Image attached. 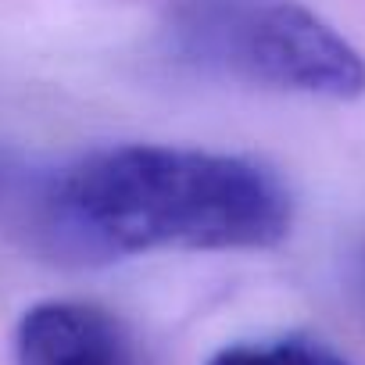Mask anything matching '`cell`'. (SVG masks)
I'll return each mask as SVG.
<instances>
[{"label": "cell", "instance_id": "cell-4", "mask_svg": "<svg viewBox=\"0 0 365 365\" xmlns=\"http://www.w3.org/2000/svg\"><path fill=\"white\" fill-rule=\"evenodd\" d=\"M208 365H347V358L312 336H279L222 347Z\"/></svg>", "mask_w": 365, "mask_h": 365}, {"label": "cell", "instance_id": "cell-3", "mask_svg": "<svg viewBox=\"0 0 365 365\" xmlns=\"http://www.w3.org/2000/svg\"><path fill=\"white\" fill-rule=\"evenodd\" d=\"M19 365H136L122 322L86 301H40L15 329Z\"/></svg>", "mask_w": 365, "mask_h": 365}, {"label": "cell", "instance_id": "cell-1", "mask_svg": "<svg viewBox=\"0 0 365 365\" xmlns=\"http://www.w3.org/2000/svg\"><path fill=\"white\" fill-rule=\"evenodd\" d=\"M43 219L58 247L79 258L265 251L290 233L294 201L276 172L240 154L118 143L61 168Z\"/></svg>", "mask_w": 365, "mask_h": 365}, {"label": "cell", "instance_id": "cell-2", "mask_svg": "<svg viewBox=\"0 0 365 365\" xmlns=\"http://www.w3.org/2000/svg\"><path fill=\"white\" fill-rule=\"evenodd\" d=\"M165 40L219 79L326 101L365 93V58L301 0H168Z\"/></svg>", "mask_w": 365, "mask_h": 365}]
</instances>
